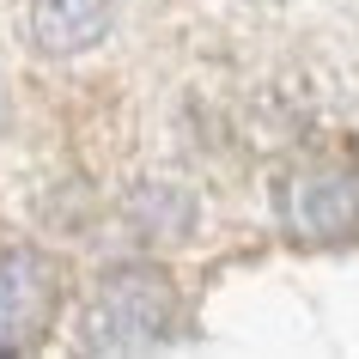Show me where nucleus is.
<instances>
[{
	"label": "nucleus",
	"instance_id": "nucleus-1",
	"mask_svg": "<svg viewBox=\"0 0 359 359\" xmlns=\"http://www.w3.org/2000/svg\"><path fill=\"white\" fill-rule=\"evenodd\" d=\"M177 323V292L158 268H116L86 304V341L97 353H140L158 347Z\"/></svg>",
	"mask_w": 359,
	"mask_h": 359
},
{
	"label": "nucleus",
	"instance_id": "nucleus-2",
	"mask_svg": "<svg viewBox=\"0 0 359 359\" xmlns=\"http://www.w3.org/2000/svg\"><path fill=\"white\" fill-rule=\"evenodd\" d=\"M61 299V274L55 262L31 244H6L0 250V353H19L49 329Z\"/></svg>",
	"mask_w": 359,
	"mask_h": 359
},
{
	"label": "nucleus",
	"instance_id": "nucleus-3",
	"mask_svg": "<svg viewBox=\"0 0 359 359\" xmlns=\"http://www.w3.org/2000/svg\"><path fill=\"white\" fill-rule=\"evenodd\" d=\"M280 219L299 238H347V231H359V177H347V170H299V177H286Z\"/></svg>",
	"mask_w": 359,
	"mask_h": 359
},
{
	"label": "nucleus",
	"instance_id": "nucleus-4",
	"mask_svg": "<svg viewBox=\"0 0 359 359\" xmlns=\"http://www.w3.org/2000/svg\"><path fill=\"white\" fill-rule=\"evenodd\" d=\"M110 25V0H31V37L43 55H79Z\"/></svg>",
	"mask_w": 359,
	"mask_h": 359
},
{
	"label": "nucleus",
	"instance_id": "nucleus-5",
	"mask_svg": "<svg viewBox=\"0 0 359 359\" xmlns=\"http://www.w3.org/2000/svg\"><path fill=\"white\" fill-rule=\"evenodd\" d=\"M128 226L140 238H183L195 226V195L183 183H165V177H152L140 189L128 195Z\"/></svg>",
	"mask_w": 359,
	"mask_h": 359
}]
</instances>
